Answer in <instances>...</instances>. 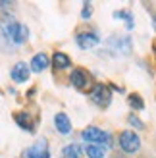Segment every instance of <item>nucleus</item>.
Here are the masks:
<instances>
[{
  "mask_svg": "<svg viewBox=\"0 0 156 158\" xmlns=\"http://www.w3.org/2000/svg\"><path fill=\"white\" fill-rule=\"evenodd\" d=\"M31 37V31L14 15H0V46L8 52L23 46Z\"/></svg>",
  "mask_w": 156,
  "mask_h": 158,
  "instance_id": "f257e3e1",
  "label": "nucleus"
},
{
  "mask_svg": "<svg viewBox=\"0 0 156 158\" xmlns=\"http://www.w3.org/2000/svg\"><path fill=\"white\" fill-rule=\"evenodd\" d=\"M104 46H106V50L110 52V56H129V54L133 52V39L127 33L125 35L112 33L110 37H106Z\"/></svg>",
  "mask_w": 156,
  "mask_h": 158,
  "instance_id": "f03ea898",
  "label": "nucleus"
},
{
  "mask_svg": "<svg viewBox=\"0 0 156 158\" xmlns=\"http://www.w3.org/2000/svg\"><path fill=\"white\" fill-rule=\"evenodd\" d=\"M87 94H89V100L96 108H100V110H108V108H110L112 97H114V93L110 91L108 83H102V81H95V83H92L91 89L87 91Z\"/></svg>",
  "mask_w": 156,
  "mask_h": 158,
  "instance_id": "7ed1b4c3",
  "label": "nucleus"
},
{
  "mask_svg": "<svg viewBox=\"0 0 156 158\" xmlns=\"http://www.w3.org/2000/svg\"><path fill=\"white\" fill-rule=\"evenodd\" d=\"M12 120L15 122V125H18L19 129H23L25 133H29V135H35L39 123H41V114L39 112L33 114L27 108H19V110H14L12 112Z\"/></svg>",
  "mask_w": 156,
  "mask_h": 158,
  "instance_id": "20e7f679",
  "label": "nucleus"
},
{
  "mask_svg": "<svg viewBox=\"0 0 156 158\" xmlns=\"http://www.w3.org/2000/svg\"><path fill=\"white\" fill-rule=\"evenodd\" d=\"M73 41L79 50H95L102 41V37L95 27H77L73 33Z\"/></svg>",
  "mask_w": 156,
  "mask_h": 158,
  "instance_id": "39448f33",
  "label": "nucleus"
},
{
  "mask_svg": "<svg viewBox=\"0 0 156 158\" xmlns=\"http://www.w3.org/2000/svg\"><path fill=\"white\" fill-rule=\"evenodd\" d=\"M116 139H118L120 151L123 154H127V156L137 154L139 151H141V147H143V141H141V137H139V133L133 131V129H121V131H118Z\"/></svg>",
  "mask_w": 156,
  "mask_h": 158,
  "instance_id": "423d86ee",
  "label": "nucleus"
},
{
  "mask_svg": "<svg viewBox=\"0 0 156 158\" xmlns=\"http://www.w3.org/2000/svg\"><path fill=\"white\" fill-rule=\"evenodd\" d=\"M68 83L72 85L75 91L87 93L91 89V85L95 83V79H92V75H91V72H89L87 68L73 66L72 69H69V73H68Z\"/></svg>",
  "mask_w": 156,
  "mask_h": 158,
  "instance_id": "0eeeda50",
  "label": "nucleus"
},
{
  "mask_svg": "<svg viewBox=\"0 0 156 158\" xmlns=\"http://www.w3.org/2000/svg\"><path fill=\"white\" fill-rule=\"evenodd\" d=\"M19 158H50V145H48V139L39 137L33 145H29L25 151L21 152Z\"/></svg>",
  "mask_w": 156,
  "mask_h": 158,
  "instance_id": "6e6552de",
  "label": "nucleus"
},
{
  "mask_svg": "<svg viewBox=\"0 0 156 158\" xmlns=\"http://www.w3.org/2000/svg\"><path fill=\"white\" fill-rule=\"evenodd\" d=\"M50 66H52V72L54 75H58L62 72H68V69H72V58H69V54H66L64 50H54L52 56H50Z\"/></svg>",
  "mask_w": 156,
  "mask_h": 158,
  "instance_id": "1a4fd4ad",
  "label": "nucleus"
},
{
  "mask_svg": "<svg viewBox=\"0 0 156 158\" xmlns=\"http://www.w3.org/2000/svg\"><path fill=\"white\" fill-rule=\"evenodd\" d=\"M10 79L15 83V85H23V83H27L29 79H31V69H29V64L27 62H15V64L10 68Z\"/></svg>",
  "mask_w": 156,
  "mask_h": 158,
  "instance_id": "9d476101",
  "label": "nucleus"
},
{
  "mask_svg": "<svg viewBox=\"0 0 156 158\" xmlns=\"http://www.w3.org/2000/svg\"><path fill=\"white\" fill-rule=\"evenodd\" d=\"M50 68V56L46 52H37L33 54V58L29 60V69H31V73H43L46 72V69Z\"/></svg>",
  "mask_w": 156,
  "mask_h": 158,
  "instance_id": "9b49d317",
  "label": "nucleus"
},
{
  "mask_svg": "<svg viewBox=\"0 0 156 158\" xmlns=\"http://www.w3.org/2000/svg\"><path fill=\"white\" fill-rule=\"evenodd\" d=\"M54 129H56L60 135H69L73 131V123L69 120V116L66 112H56L54 114Z\"/></svg>",
  "mask_w": 156,
  "mask_h": 158,
  "instance_id": "f8f14e48",
  "label": "nucleus"
},
{
  "mask_svg": "<svg viewBox=\"0 0 156 158\" xmlns=\"http://www.w3.org/2000/svg\"><path fill=\"white\" fill-rule=\"evenodd\" d=\"M100 133H102V129L96 127V125H87V127L81 129V141H85L87 145H98Z\"/></svg>",
  "mask_w": 156,
  "mask_h": 158,
  "instance_id": "ddd939ff",
  "label": "nucleus"
},
{
  "mask_svg": "<svg viewBox=\"0 0 156 158\" xmlns=\"http://www.w3.org/2000/svg\"><path fill=\"white\" fill-rule=\"evenodd\" d=\"M112 18L114 19H120L125 23V31L127 33H131V31L135 29V18H133V12H129V10H116L112 14Z\"/></svg>",
  "mask_w": 156,
  "mask_h": 158,
  "instance_id": "4468645a",
  "label": "nucleus"
},
{
  "mask_svg": "<svg viewBox=\"0 0 156 158\" xmlns=\"http://www.w3.org/2000/svg\"><path fill=\"white\" fill-rule=\"evenodd\" d=\"M60 158H83V147L77 143H68L62 147Z\"/></svg>",
  "mask_w": 156,
  "mask_h": 158,
  "instance_id": "2eb2a0df",
  "label": "nucleus"
},
{
  "mask_svg": "<svg viewBox=\"0 0 156 158\" xmlns=\"http://www.w3.org/2000/svg\"><path fill=\"white\" fill-rule=\"evenodd\" d=\"M127 104H129V108H131V112H143L145 110V106H146V102H145V98H143V94H139V93H129L127 94Z\"/></svg>",
  "mask_w": 156,
  "mask_h": 158,
  "instance_id": "dca6fc26",
  "label": "nucleus"
},
{
  "mask_svg": "<svg viewBox=\"0 0 156 158\" xmlns=\"http://www.w3.org/2000/svg\"><path fill=\"white\" fill-rule=\"evenodd\" d=\"M106 148L104 147H100V145H87L83 148V154L87 156V158H104L106 156Z\"/></svg>",
  "mask_w": 156,
  "mask_h": 158,
  "instance_id": "f3484780",
  "label": "nucleus"
},
{
  "mask_svg": "<svg viewBox=\"0 0 156 158\" xmlns=\"http://www.w3.org/2000/svg\"><path fill=\"white\" fill-rule=\"evenodd\" d=\"M125 120H127V123L131 125V129H133V131H145V129H146V123H145L137 114H133V112H129Z\"/></svg>",
  "mask_w": 156,
  "mask_h": 158,
  "instance_id": "a211bd4d",
  "label": "nucleus"
},
{
  "mask_svg": "<svg viewBox=\"0 0 156 158\" xmlns=\"http://www.w3.org/2000/svg\"><path fill=\"white\" fill-rule=\"evenodd\" d=\"M114 133H110V131H102V133H100V141H98V145L100 147H104L106 148V151H108V148H112L114 147Z\"/></svg>",
  "mask_w": 156,
  "mask_h": 158,
  "instance_id": "6ab92c4d",
  "label": "nucleus"
},
{
  "mask_svg": "<svg viewBox=\"0 0 156 158\" xmlns=\"http://www.w3.org/2000/svg\"><path fill=\"white\" fill-rule=\"evenodd\" d=\"M92 10H95V4L92 2H83V6H81V19L89 21L92 18Z\"/></svg>",
  "mask_w": 156,
  "mask_h": 158,
  "instance_id": "aec40b11",
  "label": "nucleus"
},
{
  "mask_svg": "<svg viewBox=\"0 0 156 158\" xmlns=\"http://www.w3.org/2000/svg\"><path fill=\"white\" fill-rule=\"evenodd\" d=\"M37 85H33V87H31V89H29V93H27V98H33L35 97V94H37Z\"/></svg>",
  "mask_w": 156,
  "mask_h": 158,
  "instance_id": "412c9836",
  "label": "nucleus"
},
{
  "mask_svg": "<svg viewBox=\"0 0 156 158\" xmlns=\"http://www.w3.org/2000/svg\"><path fill=\"white\" fill-rule=\"evenodd\" d=\"M152 8H154V12H150V19H152V25L156 29V4H152Z\"/></svg>",
  "mask_w": 156,
  "mask_h": 158,
  "instance_id": "4be33fe9",
  "label": "nucleus"
},
{
  "mask_svg": "<svg viewBox=\"0 0 156 158\" xmlns=\"http://www.w3.org/2000/svg\"><path fill=\"white\" fill-rule=\"evenodd\" d=\"M152 56H154V68H156V39L152 41Z\"/></svg>",
  "mask_w": 156,
  "mask_h": 158,
  "instance_id": "5701e85b",
  "label": "nucleus"
}]
</instances>
